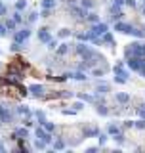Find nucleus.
I'll use <instances>...</instances> for the list:
<instances>
[{"mask_svg": "<svg viewBox=\"0 0 145 153\" xmlns=\"http://www.w3.org/2000/svg\"><path fill=\"white\" fill-rule=\"evenodd\" d=\"M35 115H36V119H38V123H40V124L46 123V119H44V115H42V111H36Z\"/></svg>", "mask_w": 145, "mask_h": 153, "instance_id": "f8f14e48", "label": "nucleus"}, {"mask_svg": "<svg viewBox=\"0 0 145 153\" xmlns=\"http://www.w3.org/2000/svg\"><path fill=\"white\" fill-rule=\"evenodd\" d=\"M55 0H42V8H54Z\"/></svg>", "mask_w": 145, "mask_h": 153, "instance_id": "9b49d317", "label": "nucleus"}, {"mask_svg": "<svg viewBox=\"0 0 145 153\" xmlns=\"http://www.w3.org/2000/svg\"><path fill=\"white\" fill-rule=\"evenodd\" d=\"M16 132H17V136L21 138V140L29 136V130H27V126H17V128H16Z\"/></svg>", "mask_w": 145, "mask_h": 153, "instance_id": "0eeeda50", "label": "nucleus"}, {"mask_svg": "<svg viewBox=\"0 0 145 153\" xmlns=\"http://www.w3.org/2000/svg\"><path fill=\"white\" fill-rule=\"evenodd\" d=\"M36 136L40 138L42 142H46V143H50V140H52L50 132H44V130H42V128H36Z\"/></svg>", "mask_w": 145, "mask_h": 153, "instance_id": "39448f33", "label": "nucleus"}, {"mask_svg": "<svg viewBox=\"0 0 145 153\" xmlns=\"http://www.w3.org/2000/svg\"><path fill=\"white\" fill-rule=\"evenodd\" d=\"M42 126H44V128H46L48 132H52V130H54V124H52V123H48V121H46L44 124H42Z\"/></svg>", "mask_w": 145, "mask_h": 153, "instance_id": "a211bd4d", "label": "nucleus"}, {"mask_svg": "<svg viewBox=\"0 0 145 153\" xmlns=\"http://www.w3.org/2000/svg\"><path fill=\"white\" fill-rule=\"evenodd\" d=\"M69 35H71L69 29H61V31H59V36H61V38H63V36H69Z\"/></svg>", "mask_w": 145, "mask_h": 153, "instance_id": "6ab92c4d", "label": "nucleus"}, {"mask_svg": "<svg viewBox=\"0 0 145 153\" xmlns=\"http://www.w3.org/2000/svg\"><path fill=\"white\" fill-rule=\"evenodd\" d=\"M29 36H31V31H29V29L16 31V35H13V42H19V44H23V42L29 40Z\"/></svg>", "mask_w": 145, "mask_h": 153, "instance_id": "f03ea898", "label": "nucleus"}, {"mask_svg": "<svg viewBox=\"0 0 145 153\" xmlns=\"http://www.w3.org/2000/svg\"><path fill=\"white\" fill-rule=\"evenodd\" d=\"M67 50H69V48H67V44H61V48L57 50V54H59V56H63V54H67Z\"/></svg>", "mask_w": 145, "mask_h": 153, "instance_id": "dca6fc26", "label": "nucleus"}, {"mask_svg": "<svg viewBox=\"0 0 145 153\" xmlns=\"http://www.w3.org/2000/svg\"><path fill=\"white\" fill-rule=\"evenodd\" d=\"M4 25L8 27V31H16V27H17V21L12 17V19H6V21H4Z\"/></svg>", "mask_w": 145, "mask_h": 153, "instance_id": "6e6552de", "label": "nucleus"}, {"mask_svg": "<svg viewBox=\"0 0 145 153\" xmlns=\"http://www.w3.org/2000/svg\"><path fill=\"white\" fill-rule=\"evenodd\" d=\"M38 38H40V42H48V40H50V33H48L46 27L38 31Z\"/></svg>", "mask_w": 145, "mask_h": 153, "instance_id": "423d86ee", "label": "nucleus"}, {"mask_svg": "<svg viewBox=\"0 0 145 153\" xmlns=\"http://www.w3.org/2000/svg\"><path fill=\"white\" fill-rule=\"evenodd\" d=\"M12 17H13V19H16V21H17V25H19V23L23 21V17H21V13H19V10H16V13H13Z\"/></svg>", "mask_w": 145, "mask_h": 153, "instance_id": "ddd939ff", "label": "nucleus"}, {"mask_svg": "<svg viewBox=\"0 0 145 153\" xmlns=\"http://www.w3.org/2000/svg\"><path fill=\"white\" fill-rule=\"evenodd\" d=\"M4 151H6V146H4V143L0 142V153H4Z\"/></svg>", "mask_w": 145, "mask_h": 153, "instance_id": "412c9836", "label": "nucleus"}, {"mask_svg": "<svg viewBox=\"0 0 145 153\" xmlns=\"http://www.w3.org/2000/svg\"><path fill=\"white\" fill-rule=\"evenodd\" d=\"M29 92H31V96H35V98H42L44 86H42V84H31V86H29Z\"/></svg>", "mask_w": 145, "mask_h": 153, "instance_id": "7ed1b4c3", "label": "nucleus"}, {"mask_svg": "<svg viewBox=\"0 0 145 153\" xmlns=\"http://www.w3.org/2000/svg\"><path fill=\"white\" fill-rule=\"evenodd\" d=\"M35 147H38V149H42V147H44V142H35Z\"/></svg>", "mask_w": 145, "mask_h": 153, "instance_id": "aec40b11", "label": "nucleus"}, {"mask_svg": "<svg viewBox=\"0 0 145 153\" xmlns=\"http://www.w3.org/2000/svg\"><path fill=\"white\" fill-rule=\"evenodd\" d=\"M16 115H19V117H33V111L27 107V105H17V107H16Z\"/></svg>", "mask_w": 145, "mask_h": 153, "instance_id": "20e7f679", "label": "nucleus"}, {"mask_svg": "<svg viewBox=\"0 0 145 153\" xmlns=\"http://www.w3.org/2000/svg\"><path fill=\"white\" fill-rule=\"evenodd\" d=\"M0 123H2V124L13 123V113L10 111V109H8L4 103H0Z\"/></svg>", "mask_w": 145, "mask_h": 153, "instance_id": "f257e3e1", "label": "nucleus"}, {"mask_svg": "<svg viewBox=\"0 0 145 153\" xmlns=\"http://www.w3.org/2000/svg\"><path fill=\"white\" fill-rule=\"evenodd\" d=\"M36 19H38V13H36V12H31V13L27 16V21H29V23H35Z\"/></svg>", "mask_w": 145, "mask_h": 153, "instance_id": "9d476101", "label": "nucleus"}, {"mask_svg": "<svg viewBox=\"0 0 145 153\" xmlns=\"http://www.w3.org/2000/svg\"><path fill=\"white\" fill-rule=\"evenodd\" d=\"M63 147H65L63 140H55V149H63Z\"/></svg>", "mask_w": 145, "mask_h": 153, "instance_id": "f3484780", "label": "nucleus"}, {"mask_svg": "<svg viewBox=\"0 0 145 153\" xmlns=\"http://www.w3.org/2000/svg\"><path fill=\"white\" fill-rule=\"evenodd\" d=\"M10 50H12V52H19V50H21V44H19V42H13V44L10 46Z\"/></svg>", "mask_w": 145, "mask_h": 153, "instance_id": "2eb2a0df", "label": "nucleus"}, {"mask_svg": "<svg viewBox=\"0 0 145 153\" xmlns=\"http://www.w3.org/2000/svg\"><path fill=\"white\" fill-rule=\"evenodd\" d=\"M0 128H2V123H0Z\"/></svg>", "mask_w": 145, "mask_h": 153, "instance_id": "5701e85b", "label": "nucleus"}, {"mask_svg": "<svg viewBox=\"0 0 145 153\" xmlns=\"http://www.w3.org/2000/svg\"><path fill=\"white\" fill-rule=\"evenodd\" d=\"M25 8H27V2H25V0H16V10L21 12V10H25Z\"/></svg>", "mask_w": 145, "mask_h": 153, "instance_id": "1a4fd4ad", "label": "nucleus"}, {"mask_svg": "<svg viewBox=\"0 0 145 153\" xmlns=\"http://www.w3.org/2000/svg\"><path fill=\"white\" fill-rule=\"evenodd\" d=\"M0 82H4V76H0Z\"/></svg>", "mask_w": 145, "mask_h": 153, "instance_id": "4be33fe9", "label": "nucleus"}, {"mask_svg": "<svg viewBox=\"0 0 145 153\" xmlns=\"http://www.w3.org/2000/svg\"><path fill=\"white\" fill-rule=\"evenodd\" d=\"M8 35V27L4 23H0V36H6Z\"/></svg>", "mask_w": 145, "mask_h": 153, "instance_id": "4468645a", "label": "nucleus"}]
</instances>
